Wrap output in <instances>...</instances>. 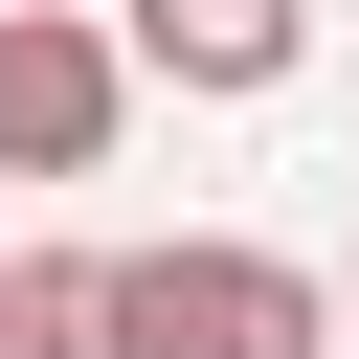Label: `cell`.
<instances>
[{"instance_id": "obj_2", "label": "cell", "mask_w": 359, "mask_h": 359, "mask_svg": "<svg viewBox=\"0 0 359 359\" xmlns=\"http://www.w3.org/2000/svg\"><path fill=\"white\" fill-rule=\"evenodd\" d=\"M135 22H67V0H0V180H90L112 112H135Z\"/></svg>"}, {"instance_id": "obj_1", "label": "cell", "mask_w": 359, "mask_h": 359, "mask_svg": "<svg viewBox=\"0 0 359 359\" xmlns=\"http://www.w3.org/2000/svg\"><path fill=\"white\" fill-rule=\"evenodd\" d=\"M135 359H337V269L180 224V247H135Z\"/></svg>"}, {"instance_id": "obj_4", "label": "cell", "mask_w": 359, "mask_h": 359, "mask_svg": "<svg viewBox=\"0 0 359 359\" xmlns=\"http://www.w3.org/2000/svg\"><path fill=\"white\" fill-rule=\"evenodd\" d=\"M0 359H135V247H0Z\"/></svg>"}, {"instance_id": "obj_3", "label": "cell", "mask_w": 359, "mask_h": 359, "mask_svg": "<svg viewBox=\"0 0 359 359\" xmlns=\"http://www.w3.org/2000/svg\"><path fill=\"white\" fill-rule=\"evenodd\" d=\"M112 22H135V67L202 90V112H269V90L314 67V0H112Z\"/></svg>"}]
</instances>
